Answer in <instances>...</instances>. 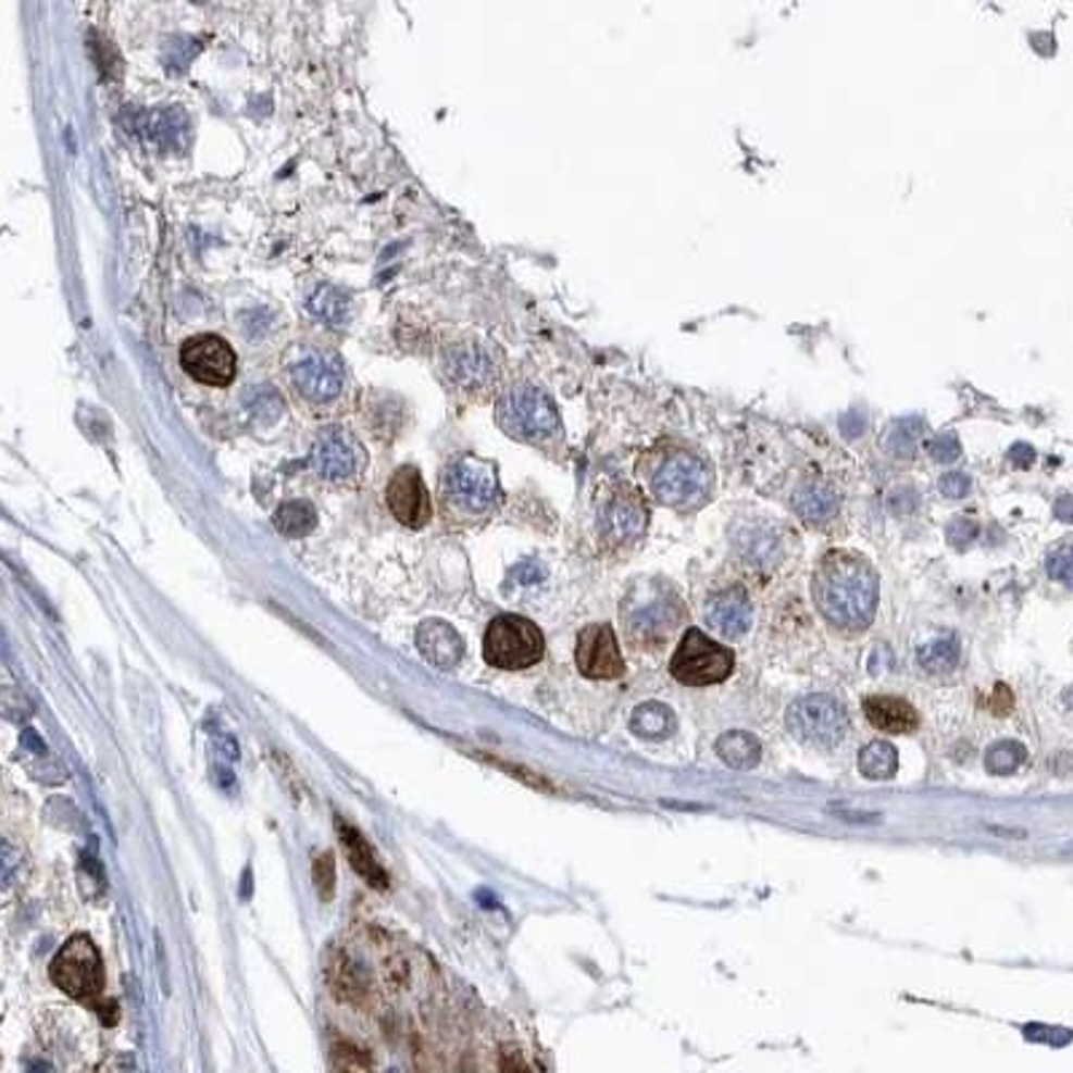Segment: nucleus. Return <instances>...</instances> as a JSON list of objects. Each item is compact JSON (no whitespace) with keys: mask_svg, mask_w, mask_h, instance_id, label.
Returning a JSON list of instances; mask_svg holds the SVG:
<instances>
[{"mask_svg":"<svg viewBox=\"0 0 1073 1073\" xmlns=\"http://www.w3.org/2000/svg\"><path fill=\"white\" fill-rule=\"evenodd\" d=\"M575 658L579 674L588 679H617L625 671L615 631L607 623H594L579 631Z\"/></svg>","mask_w":1073,"mask_h":1073,"instance_id":"obj_14","label":"nucleus"},{"mask_svg":"<svg viewBox=\"0 0 1073 1073\" xmlns=\"http://www.w3.org/2000/svg\"><path fill=\"white\" fill-rule=\"evenodd\" d=\"M183 135H186V116L180 111L157 113L148 122V137L164 148H172L175 142H180Z\"/></svg>","mask_w":1073,"mask_h":1073,"instance_id":"obj_31","label":"nucleus"},{"mask_svg":"<svg viewBox=\"0 0 1073 1073\" xmlns=\"http://www.w3.org/2000/svg\"><path fill=\"white\" fill-rule=\"evenodd\" d=\"M741 553L744 559L749 561L751 566H762V564H773L778 559V542L776 535L765 532L762 526H749V529L741 532Z\"/></svg>","mask_w":1073,"mask_h":1073,"instance_id":"obj_28","label":"nucleus"},{"mask_svg":"<svg viewBox=\"0 0 1073 1073\" xmlns=\"http://www.w3.org/2000/svg\"><path fill=\"white\" fill-rule=\"evenodd\" d=\"M958 658H961V645L956 636H939L918 650V665L928 674H945V671L956 669Z\"/></svg>","mask_w":1073,"mask_h":1073,"instance_id":"obj_26","label":"nucleus"},{"mask_svg":"<svg viewBox=\"0 0 1073 1073\" xmlns=\"http://www.w3.org/2000/svg\"><path fill=\"white\" fill-rule=\"evenodd\" d=\"M676 727L674 714H671L669 706L663 703H641L636 706V711L631 714V731L639 738H647V741H661V738L671 736Z\"/></svg>","mask_w":1073,"mask_h":1073,"instance_id":"obj_23","label":"nucleus"},{"mask_svg":"<svg viewBox=\"0 0 1073 1073\" xmlns=\"http://www.w3.org/2000/svg\"><path fill=\"white\" fill-rule=\"evenodd\" d=\"M864 714L883 733H910L918 727V711L894 696L864 698Z\"/></svg>","mask_w":1073,"mask_h":1073,"instance_id":"obj_19","label":"nucleus"},{"mask_svg":"<svg viewBox=\"0 0 1073 1073\" xmlns=\"http://www.w3.org/2000/svg\"><path fill=\"white\" fill-rule=\"evenodd\" d=\"M974 537H977V524H974L972 519H963V515H961V519L950 521V526H948V542L956 545L958 550L969 548Z\"/></svg>","mask_w":1073,"mask_h":1073,"instance_id":"obj_35","label":"nucleus"},{"mask_svg":"<svg viewBox=\"0 0 1073 1073\" xmlns=\"http://www.w3.org/2000/svg\"><path fill=\"white\" fill-rule=\"evenodd\" d=\"M312 470L328 484H352L369 464V454L349 429L325 427L312 449Z\"/></svg>","mask_w":1073,"mask_h":1073,"instance_id":"obj_13","label":"nucleus"},{"mask_svg":"<svg viewBox=\"0 0 1073 1073\" xmlns=\"http://www.w3.org/2000/svg\"><path fill=\"white\" fill-rule=\"evenodd\" d=\"M939 491L950 499H963L972 491V478L966 473H945L939 478Z\"/></svg>","mask_w":1073,"mask_h":1073,"instance_id":"obj_36","label":"nucleus"},{"mask_svg":"<svg viewBox=\"0 0 1073 1073\" xmlns=\"http://www.w3.org/2000/svg\"><path fill=\"white\" fill-rule=\"evenodd\" d=\"M309 309H312L314 317L323 320V323L341 325L344 317H347V312H349V298L344 296V292L338 288L323 285V288H317V292L309 298Z\"/></svg>","mask_w":1073,"mask_h":1073,"instance_id":"obj_29","label":"nucleus"},{"mask_svg":"<svg viewBox=\"0 0 1073 1073\" xmlns=\"http://www.w3.org/2000/svg\"><path fill=\"white\" fill-rule=\"evenodd\" d=\"M923 433L921 419H897L883 435V449L897 459H910Z\"/></svg>","mask_w":1073,"mask_h":1073,"instance_id":"obj_27","label":"nucleus"},{"mask_svg":"<svg viewBox=\"0 0 1073 1073\" xmlns=\"http://www.w3.org/2000/svg\"><path fill=\"white\" fill-rule=\"evenodd\" d=\"M706 620L725 639H738L751 628V601L741 588H727L716 594L706 607Z\"/></svg>","mask_w":1073,"mask_h":1073,"instance_id":"obj_17","label":"nucleus"},{"mask_svg":"<svg viewBox=\"0 0 1073 1073\" xmlns=\"http://www.w3.org/2000/svg\"><path fill=\"white\" fill-rule=\"evenodd\" d=\"M444 376L449 378L451 387L459 392L470 395V398H481V395L491 392L502 376V358L499 349L486 338H459L444 349Z\"/></svg>","mask_w":1073,"mask_h":1073,"instance_id":"obj_6","label":"nucleus"},{"mask_svg":"<svg viewBox=\"0 0 1073 1073\" xmlns=\"http://www.w3.org/2000/svg\"><path fill=\"white\" fill-rule=\"evenodd\" d=\"M791 504H795V513L800 515L802 521L819 526L835 519L837 508H840V499H837L832 486L819 484V481H808V484H802L800 489H797Z\"/></svg>","mask_w":1073,"mask_h":1073,"instance_id":"obj_20","label":"nucleus"},{"mask_svg":"<svg viewBox=\"0 0 1073 1073\" xmlns=\"http://www.w3.org/2000/svg\"><path fill=\"white\" fill-rule=\"evenodd\" d=\"M444 504L449 513L478 519L499 502V481L491 462L478 457H459L444 473Z\"/></svg>","mask_w":1073,"mask_h":1073,"instance_id":"obj_5","label":"nucleus"},{"mask_svg":"<svg viewBox=\"0 0 1073 1073\" xmlns=\"http://www.w3.org/2000/svg\"><path fill=\"white\" fill-rule=\"evenodd\" d=\"M1025 762V746L1018 741H998L993 744L985 754V768L996 776H1009V773L1018 771Z\"/></svg>","mask_w":1073,"mask_h":1073,"instance_id":"obj_30","label":"nucleus"},{"mask_svg":"<svg viewBox=\"0 0 1073 1073\" xmlns=\"http://www.w3.org/2000/svg\"><path fill=\"white\" fill-rule=\"evenodd\" d=\"M545 656L542 631L521 615H499L484 636L486 663L502 671H521L537 665Z\"/></svg>","mask_w":1073,"mask_h":1073,"instance_id":"obj_7","label":"nucleus"},{"mask_svg":"<svg viewBox=\"0 0 1073 1073\" xmlns=\"http://www.w3.org/2000/svg\"><path fill=\"white\" fill-rule=\"evenodd\" d=\"M786 727L802 744H811L816 749H832L846 738L848 714L832 696L813 693V696L800 698V701L789 706Z\"/></svg>","mask_w":1073,"mask_h":1073,"instance_id":"obj_10","label":"nucleus"},{"mask_svg":"<svg viewBox=\"0 0 1073 1073\" xmlns=\"http://www.w3.org/2000/svg\"><path fill=\"white\" fill-rule=\"evenodd\" d=\"M1012 462H1018L1020 467H1028V464L1033 462V451L1028 449V446H1018V449H1012Z\"/></svg>","mask_w":1073,"mask_h":1073,"instance_id":"obj_39","label":"nucleus"},{"mask_svg":"<svg viewBox=\"0 0 1073 1073\" xmlns=\"http://www.w3.org/2000/svg\"><path fill=\"white\" fill-rule=\"evenodd\" d=\"M647 524H650V513H647L645 499L631 489L615 491L607 499L599 515L601 535L615 545L639 539L647 532Z\"/></svg>","mask_w":1073,"mask_h":1073,"instance_id":"obj_16","label":"nucleus"},{"mask_svg":"<svg viewBox=\"0 0 1073 1073\" xmlns=\"http://www.w3.org/2000/svg\"><path fill=\"white\" fill-rule=\"evenodd\" d=\"M347 371L336 352L303 349L290 365V384L298 398L309 406H330L344 395Z\"/></svg>","mask_w":1073,"mask_h":1073,"instance_id":"obj_11","label":"nucleus"},{"mask_svg":"<svg viewBox=\"0 0 1073 1073\" xmlns=\"http://www.w3.org/2000/svg\"><path fill=\"white\" fill-rule=\"evenodd\" d=\"M51 983L76 1001H97L105 988V969L97 945L84 934H76L51 961Z\"/></svg>","mask_w":1073,"mask_h":1073,"instance_id":"obj_8","label":"nucleus"},{"mask_svg":"<svg viewBox=\"0 0 1073 1073\" xmlns=\"http://www.w3.org/2000/svg\"><path fill=\"white\" fill-rule=\"evenodd\" d=\"M1055 513H1058V519H1063V521H1069V524H1073V497L1058 499V504H1055Z\"/></svg>","mask_w":1073,"mask_h":1073,"instance_id":"obj_38","label":"nucleus"},{"mask_svg":"<svg viewBox=\"0 0 1073 1073\" xmlns=\"http://www.w3.org/2000/svg\"><path fill=\"white\" fill-rule=\"evenodd\" d=\"M338 829H341V843H344V848H347V857H349V862H352V868L358 870L360 875H363L365 881L371 883V886L387 888L389 886L387 872L382 870L378 859L373 857V851H371L369 843H365V837L360 835L358 829H352L349 824H338Z\"/></svg>","mask_w":1073,"mask_h":1073,"instance_id":"obj_21","label":"nucleus"},{"mask_svg":"<svg viewBox=\"0 0 1073 1073\" xmlns=\"http://www.w3.org/2000/svg\"><path fill=\"white\" fill-rule=\"evenodd\" d=\"M1047 572L1049 577L1063 583L1065 588H1073V542L1060 545V548H1055L1052 553H1049Z\"/></svg>","mask_w":1073,"mask_h":1073,"instance_id":"obj_32","label":"nucleus"},{"mask_svg":"<svg viewBox=\"0 0 1073 1073\" xmlns=\"http://www.w3.org/2000/svg\"><path fill=\"white\" fill-rule=\"evenodd\" d=\"M620 615H623L625 628L631 631L634 639L645 641V645H658L679 623L682 604L674 590L665 588L663 583L641 579L625 596Z\"/></svg>","mask_w":1073,"mask_h":1073,"instance_id":"obj_4","label":"nucleus"},{"mask_svg":"<svg viewBox=\"0 0 1073 1073\" xmlns=\"http://www.w3.org/2000/svg\"><path fill=\"white\" fill-rule=\"evenodd\" d=\"M897 749L888 741H872L859 751V771L870 782H886V778H891L897 773Z\"/></svg>","mask_w":1073,"mask_h":1073,"instance_id":"obj_25","label":"nucleus"},{"mask_svg":"<svg viewBox=\"0 0 1073 1073\" xmlns=\"http://www.w3.org/2000/svg\"><path fill=\"white\" fill-rule=\"evenodd\" d=\"M813 601L826 623L859 634L877 612V572L853 550H829L813 572Z\"/></svg>","mask_w":1073,"mask_h":1073,"instance_id":"obj_1","label":"nucleus"},{"mask_svg":"<svg viewBox=\"0 0 1073 1073\" xmlns=\"http://www.w3.org/2000/svg\"><path fill=\"white\" fill-rule=\"evenodd\" d=\"M650 495L665 508L698 510L714 495V470L701 454L682 444L663 440L645 459Z\"/></svg>","mask_w":1073,"mask_h":1073,"instance_id":"obj_2","label":"nucleus"},{"mask_svg":"<svg viewBox=\"0 0 1073 1073\" xmlns=\"http://www.w3.org/2000/svg\"><path fill=\"white\" fill-rule=\"evenodd\" d=\"M497 424L504 435L529 446L550 444L561 435V416L553 400L529 382L504 389L497 400Z\"/></svg>","mask_w":1073,"mask_h":1073,"instance_id":"obj_3","label":"nucleus"},{"mask_svg":"<svg viewBox=\"0 0 1073 1073\" xmlns=\"http://www.w3.org/2000/svg\"><path fill=\"white\" fill-rule=\"evenodd\" d=\"M545 579V570H542V564H537V561H524L521 566H515L513 572H510V583H515V585H537V583H542Z\"/></svg>","mask_w":1073,"mask_h":1073,"instance_id":"obj_37","label":"nucleus"},{"mask_svg":"<svg viewBox=\"0 0 1073 1073\" xmlns=\"http://www.w3.org/2000/svg\"><path fill=\"white\" fill-rule=\"evenodd\" d=\"M416 647L438 669H454L464 656L462 636L444 620H424L416 631Z\"/></svg>","mask_w":1073,"mask_h":1073,"instance_id":"obj_18","label":"nucleus"},{"mask_svg":"<svg viewBox=\"0 0 1073 1073\" xmlns=\"http://www.w3.org/2000/svg\"><path fill=\"white\" fill-rule=\"evenodd\" d=\"M387 508L409 529H424L433 519V499L424 486L422 473L411 464L400 467L387 484Z\"/></svg>","mask_w":1073,"mask_h":1073,"instance_id":"obj_15","label":"nucleus"},{"mask_svg":"<svg viewBox=\"0 0 1073 1073\" xmlns=\"http://www.w3.org/2000/svg\"><path fill=\"white\" fill-rule=\"evenodd\" d=\"M274 526L285 537H307L317 526V510L307 499H290L274 513Z\"/></svg>","mask_w":1073,"mask_h":1073,"instance_id":"obj_24","label":"nucleus"},{"mask_svg":"<svg viewBox=\"0 0 1073 1073\" xmlns=\"http://www.w3.org/2000/svg\"><path fill=\"white\" fill-rule=\"evenodd\" d=\"M180 369L207 387H228L237 378L239 363L226 338L217 333H199L183 341Z\"/></svg>","mask_w":1073,"mask_h":1073,"instance_id":"obj_12","label":"nucleus"},{"mask_svg":"<svg viewBox=\"0 0 1073 1073\" xmlns=\"http://www.w3.org/2000/svg\"><path fill=\"white\" fill-rule=\"evenodd\" d=\"M926 451H928V457L934 459V462L950 464V462H956L958 457H961V444H958V438L952 433H943V435H937V438L928 440Z\"/></svg>","mask_w":1073,"mask_h":1073,"instance_id":"obj_33","label":"nucleus"},{"mask_svg":"<svg viewBox=\"0 0 1073 1073\" xmlns=\"http://www.w3.org/2000/svg\"><path fill=\"white\" fill-rule=\"evenodd\" d=\"M733 669H736L733 650L716 645L698 628L685 631L674 658H671V676L690 687L720 685L733 674Z\"/></svg>","mask_w":1073,"mask_h":1073,"instance_id":"obj_9","label":"nucleus"},{"mask_svg":"<svg viewBox=\"0 0 1073 1073\" xmlns=\"http://www.w3.org/2000/svg\"><path fill=\"white\" fill-rule=\"evenodd\" d=\"M314 881H317L320 897L328 902V899L333 897V886H336V872H333L330 853H323V857H317V862H314Z\"/></svg>","mask_w":1073,"mask_h":1073,"instance_id":"obj_34","label":"nucleus"},{"mask_svg":"<svg viewBox=\"0 0 1073 1073\" xmlns=\"http://www.w3.org/2000/svg\"><path fill=\"white\" fill-rule=\"evenodd\" d=\"M716 754H720V760L725 765L736 768V771H751L760 762L762 746L749 733L731 731L716 738Z\"/></svg>","mask_w":1073,"mask_h":1073,"instance_id":"obj_22","label":"nucleus"},{"mask_svg":"<svg viewBox=\"0 0 1073 1073\" xmlns=\"http://www.w3.org/2000/svg\"><path fill=\"white\" fill-rule=\"evenodd\" d=\"M1065 703H1069V706H1071V709H1073V687H1071V690H1069V693H1065Z\"/></svg>","mask_w":1073,"mask_h":1073,"instance_id":"obj_40","label":"nucleus"}]
</instances>
